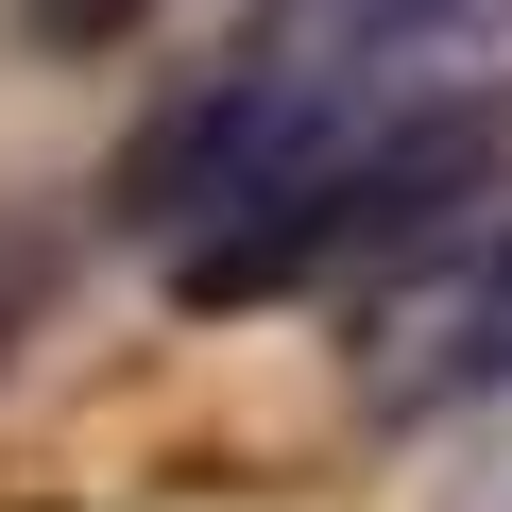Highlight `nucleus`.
Masks as SVG:
<instances>
[{"instance_id":"nucleus-1","label":"nucleus","mask_w":512,"mask_h":512,"mask_svg":"<svg viewBox=\"0 0 512 512\" xmlns=\"http://www.w3.org/2000/svg\"><path fill=\"white\" fill-rule=\"evenodd\" d=\"M393 342H410V359H393V393H410V410H427V393H495V376H512V239H495V256H461L444 291H410V325H393Z\"/></svg>"}]
</instances>
